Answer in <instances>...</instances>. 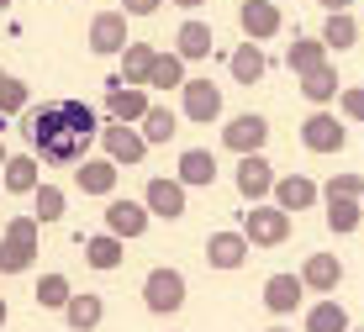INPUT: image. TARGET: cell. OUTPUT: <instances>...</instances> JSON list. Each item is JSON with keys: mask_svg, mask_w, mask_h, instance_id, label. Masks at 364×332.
I'll list each match as a JSON object with an SVG mask.
<instances>
[{"mask_svg": "<svg viewBox=\"0 0 364 332\" xmlns=\"http://www.w3.org/2000/svg\"><path fill=\"white\" fill-rule=\"evenodd\" d=\"M37 232L43 222L27 211V216H11L6 232H0V274H27L37 264Z\"/></svg>", "mask_w": 364, "mask_h": 332, "instance_id": "1", "label": "cell"}, {"mask_svg": "<svg viewBox=\"0 0 364 332\" xmlns=\"http://www.w3.org/2000/svg\"><path fill=\"white\" fill-rule=\"evenodd\" d=\"M243 237L254 242V248H280V242L291 237V211L274 206V200H254V206L243 211Z\"/></svg>", "mask_w": 364, "mask_h": 332, "instance_id": "2", "label": "cell"}, {"mask_svg": "<svg viewBox=\"0 0 364 332\" xmlns=\"http://www.w3.org/2000/svg\"><path fill=\"white\" fill-rule=\"evenodd\" d=\"M148 106H154V95H148V85H127L122 74H111L106 80V106H100V117L106 122H143Z\"/></svg>", "mask_w": 364, "mask_h": 332, "instance_id": "3", "label": "cell"}, {"mask_svg": "<svg viewBox=\"0 0 364 332\" xmlns=\"http://www.w3.org/2000/svg\"><path fill=\"white\" fill-rule=\"evenodd\" d=\"M185 274L180 269H169V264H159V269H148V279H143V306L154 316H174L185 306Z\"/></svg>", "mask_w": 364, "mask_h": 332, "instance_id": "4", "label": "cell"}, {"mask_svg": "<svg viewBox=\"0 0 364 332\" xmlns=\"http://www.w3.org/2000/svg\"><path fill=\"white\" fill-rule=\"evenodd\" d=\"M100 148H106V159H117L122 169H137V164L148 159V137H143V127H132V122H106L100 127Z\"/></svg>", "mask_w": 364, "mask_h": 332, "instance_id": "5", "label": "cell"}, {"mask_svg": "<svg viewBox=\"0 0 364 332\" xmlns=\"http://www.w3.org/2000/svg\"><path fill=\"white\" fill-rule=\"evenodd\" d=\"M232 185H237V196H243L248 206H254V200H269L274 196V164L264 159V153H237Z\"/></svg>", "mask_w": 364, "mask_h": 332, "instance_id": "6", "label": "cell"}, {"mask_svg": "<svg viewBox=\"0 0 364 332\" xmlns=\"http://www.w3.org/2000/svg\"><path fill=\"white\" fill-rule=\"evenodd\" d=\"M343 143H348V127L338 122L328 106H317L306 122H301V148L306 153H343Z\"/></svg>", "mask_w": 364, "mask_h": 332, "instance_id": "7", "label": "cell"}, {"mask_svg": "<svg viewBox=\"0 0 364 332\" xmlns=\"http://www.w3.org/2000/svg\"><path fill=\"white\" fill-rule=\"evenodd\" d=\"M148 222H154V211H148V200H127V196H106V232L117 237H143Z\"/></svg>", "mask_w": 364, "mask_h": 332, "instance_id": "8", "label": "cell"}, {"mask_svg": "<svg viewBox=\"0 0 364 332\" xmlns=\"http://www.w3.org/2000/svg\"><path fill=\"white\" fill-rule=\"evenodd\" d=\"M180 111H185V122L211 127V122L222 117V85H211V80H185V85H180Z\"/></svg>", "mask_w": 364, "mask_h": 332, "instance_id": "9", "label": "cell"}, {"mask_svg": "<svg viewBox=\"0 0 364 332\" xmlns=\"http://www.w3.org/2000/svg\"><path fill=\"white\" fill-rule=\"evenodd\" d=\"M264 143H269V122L259 111H243V117H232L222 127V148L228 153H264Z\"/></svg>", "mask_w": 364, "mask_h": 332, "instance_id": "10", "label": "cell"}, {"mask_svg": "<svg viewBox=\"0 0 364 332\" xmlns=\"http://www.w3.org/2000/svg\"><path fill=\"white\" fill-rule=\"evenodd\" d=\"M127 43H132L127 37V11H100L90 21V53L95 58H117Z\"/></svg>", "mask_w": 364, "mask_h": 332, "instance_id": "11", "label": "cell"}, {"mask_svg": "<svg viewBox=\"0 0 364 332\" xmlns=\"http://www.w3.org/2000/svg\"><path fill=\"white\" fill-rule=\"evenodd\" d=\"M237 27H243V37H254V43H269V37H280L285 16L274 0H243L237 6Z\"/></svg>", "mask_w": 364, "mask_h": 332, "instance_id": "12", "label": "cell"}, {"mask_svg": "<svg viewBox=\"0 0 364 332\" xmlns=\"http://www.w3.org/2000/svg\"><path fill=\"white\" fill-rule=\"evenodd\" d=\"M248 253H254V242H248L243 232H211L206 237V264H211V269H243V264H248Z\"/></svg>", "mask_w": 364, "mask_h": 332, "instance_id": "13", "label": "cell"}, {"mask_svg": "<svg viewBox=\"0 0 364 332\" xmlns=\"http://www.w3.org/2000/svg\"><path fill=\"white\" fill-rule=\"evenodd\" d=\"M143 200H148V211L164 216V222H180V216L191 211V206H185V185H180V174H174V180H164V174H159V180H148Z\"/></svg>", "mask_w": 364, "mask_h": 332, "instance_id": "14", "label": "cell"}, {"mask_svg": "<svg viewBox=\"0 0 364 332\" xmlns=\"http://www.w3.org/2000/svg\"><path fill=\"white\" fill-rule=\"evenodd\" d=\"M117 174H122L117 159H80L74 164V185L85 196H117Z\"/></svg>", "mask_w": 364, "mask_h": 332, "instance_id": "15", "label": "cell"}, {"mask_svg": "<svg viewBox=\"0 0 364 332\" xmlns=\"http://www.w3.org/2000/svg\"><path fill=\"white\" fill-rule=\"evenodd\" d=\"M301 279H306V290H317V296H333V290L343 285V259H338V253H306Z\"/></svg>", "mask_w": 364, "mask_h": 332, "instance_id": "16", "label": "cell"}, {"mask_svg": "<svg viewBox=\"0 0 364 332\" xmlns=\"http://www.w3.org/2000/svg\"><path fill=\"white\" fill-rule=\"evenodd\" d=\"M274 206H285V211H311L322 200V190H317V180H306V174H285V180H274Z\"/></svg>", "mask_w": 364, "mask_h": 332, "instance_id": "17", "label": "cell"}, {"mask_svg": "<svg viewBox=\"0 0 364 332\" xmlns=\"http://www.w3.org/2000/svg\"><path fill=\"white\" fill-rule=\"evenodd\" d=\"M211 43H217V32H211V21H200V16H191L180 32H174V53H180L185 63L211 58Z\"/></svg>", "mask_w": 364, "mask_h": 332, "instance_id": "18", "label": "cell"}, {"mask_svg": "<svg viewBox=\"0 0 364 332\" xmlns=\"http://www.w3.org/2000/svg\"><path fill=\"white\" fill-rule=\"evenodd\" d=\"M301 296H306V279H301V274H269L264 279V306L274 316H291L301 306Z\"/></svg>", "mask_w": 364, "mask_h": 332, "instance_id": "19", "label": "cell"}, {"mask_svg": "<svg viewBox=\"0 0 364 332\" xmlns=\"http://www.w3.org/2000/svg\"><path fill=\"white\" fill-rule=\"evenodd\" d=\"M0 185H6V196H32V190L43 185L37 159H32V153H11V159L0 164Z\"/></svg>", "mask_w": 364, "mask_h": 332, "instance_id": "20", "label": "cell"}, {"mask_svg": "<svg viewBox=\"0 0 364 332\" xmlns=\"http://www.w3.org/2000/svg\"><path fill=\"white\" fill-rule=\"evenodd\" d=\"M122 259H127V237H117V232L85 237V264H90V269L111 274V269H122Z\"/></svg>", "mask_w": 364, "mask_h": 332, "instance_id": "21", "label": "cell"}, {"mask_svg": "<svg viewBox=\"0 0 364 332\" xmlns=\"http://www.w3.org/2000/svg\"><path fill=\"white\" fill-rule=\"evenodd\" d=\"M296 85H301V95H306L311 106H333L338 90H343V80H338V69H333V63H317V69L296 74Z\"/></svg>", "mask_w": 364, "mask_h": 332, "instance_id": "22", "label": "cell"}, {"mask_svg": "<svg viewBox=\"0 0 364 332\" xmlns=\"http://www.w3.org/2000/svg\"><path fill=\"white\" fill-rule=\"evenodd\" d=\"M228 69H232V80H237V85H259V80H264V69H269V58H264V48L248 37V43H237V48H232Z\"/></svg>", "mask_w": 364, "mask_h": 332, "instance_id": "23", "label": "cell"}, {"mask_svg": "<svg viewBox=\"0 0 364 332\" xmlns=\"http://www.w3.org/2000/svg\"><path fill=\"white\" fill-rule=\"evenodd\" d=\"M85 148H90V137H85V132H69V127H64V132H53L37 153H43V164H69V169H74V164L85 159Z\"/></svg>", "mask_w": 364, "mask_h": 332, "instance_id": "24", "label": "cell"}, {"mask_svg": "<svg viewBox=\"0 0 364 332\" xmlns=\"http://www.w3.org/2000/svg\"><path fill=\"white\" fill-rule=\"evenodd\" d=\"M64 322H69V332H95L100 322H106V301L100 296H69V306H64Z\"/></svg>", "mask_w": 364, "mask_h": 332, "instance_id": "25", "label": "cell"}, {"mask_svg": "<svg viewBox=\"0 0 364 332\" xmlns=\"http://www.w3.org/2000/svg\"><path fill=\"white\" fill-rule=\"evenodd\" d=\"M322 43H328V53H348V48L359 43V21L354 11H328V21H322Z\"/></svg>", "mask_w": 364, "mask_h": 332, "instance_id": "26", "label": "cell"}, {"mask_svg": "<svg viewBox=\"0 0 364 332\" xmlns=\"http://www.w3.org/2000/svg\"><path fill=\"white\" fill-rule=\"evenodd\" d=\"M322 206H328V227L338 237H348L364 222V200L359 196H322Z\"/></svg>", "mask_w": 364, "mask_h": 332, "instance_id": "27", "label": "cell"}, {"mask_svg": "<svg viewBox=\"0 0 364 332\" xmlns=\"http://www.w3.org/2000/svg\"><path fill=\"white\" fill-rule=\"evenodd\" d=\"M154 58H159V48H148V43H127V48L117 53L122 80H127V85H148V74H154Z\"/></svg>", "mask_w": 364, "mask_h": 332, "instance_id": "28", "label": "cell"}, {"mask_svg": "<svg viewBox=\"0 0 364 332\" xmlns=\"http://www.w3.org/2000/svg\"><path fill=\"white\" fill-rule=\"evenodd\" d=\"M211 180H217V159L206 148H185L180 153V185L196 190V185H211Z\"/></svg>", "mask_w": 364, "mask_h": 332, "instance_id": "29", "label": "cell"}, {"mask_svg": "<svg viewBox=\"0 0 364 332\" xmlns=\"http://www.w3.org/2000/svg\"><path fill=\"white\" fill-rule=\"evenodd\" d=\"M185 80H191V74H185V58L169 48V53H159V58H154V74H148V90H180Z\"/></svg>", "mask_w": 364, "mask_h": 332, "instance_id": "30", "label": "cell"}, {"mask_svg": "<svg viewBox=\"0 0 364 332\" xmlns=\"http://www.w3.org/2000/svg\"><path fill=\"white\" fill-rule=\"evenodd\" d=\"M285 63H291V74L317 69V63H328V43H322V37H296V43L285 48Z\"/></svg>", "mask_w": 364, "mask_h": 332, "instance_id": "31", "label": "cell"}, {"mask_svg": "<svg viewBox=\"0 0 364 332\" xmlns=\"http://www.w3.org/2000/svg\"><path fill=\"white\" fill-rule=\"evenodd\" d=\"M69 296H74L69 274H43V279H37V290H32V301L43 306V311H64Z\"/></svg>", "mask_w": 364, "mask_h": 332, "instance_id": "32", "label": "cell"}, {"mask_svg": "<svg viewBox=\"0 0 364 332\" xmlns=\"http://www.w3.org/2000/svg\"><path fill=\"white\" fill-rule=\"evenodd\" d=\"M348 327H354V322H348V311L338 301H317L306 311V332H348Z\"/></svg>", "mask_w": 364, "mask_h": 332, "instance_id": "33", "label": "cell"}, {"mask_svg": "<svg viewBox=\"0 0 364 332\" xmlns=\"http://www.w3.org/2000/svg\"><path fill=\"white\" fill-rule=\"evenodd\" d=\"M137 127H143V137H148V148H154V143H169V137H174V132H180V117H174V111H169V106H148V117H143V122H137Z\"/></svg>", "mask_w": 364, "mask_h": 332, "instance_id": "34", "label": "cell"}, {"mask_svg": "<svg viewBox=\"0 0 364 332\" xmlns=\"http://www.w3.org/2000/svg\"><path fill=\"white\" fill-rule=\"evenodd\" d=\"M64 106H43V111H32V117H27V137H32V148H43L48 143V137H53V132H64Z\"/></svg>", "mask_w": 364, "mask_h": 332, "instance_id": "35", "label": "cell"}, {"mask_svg": "<svg viewBox=\"0 0 364 332\" xmlns=\"http://www.w3.org/2000/svg\"><path fill=\"white\" fill-rule=\"evenodd\" d=\"M64 106V122H69V132H85V137H100V111L95 106H85V100H58Z\"/></svg>", "mask_w": 364, "mask_h": 332, "instance_id": "36", "label": "cell"}, {"mask_svg": "<svg viewBox=\"0 0 364 332\" xmlns=\"http://www.w3.org/2000/svg\"><path fill=\"white\" fill-rule=\"evenodd\" d=\"M32 216H37V222H58V216H64V190H58V185H37L32 190Z\"/></svg>", "mask_w": 364, "mask_h": 332, "instance_id": "37", "label": "cell"}, {"mask_svg": "<svg viewBox=\"0 0 364 332\" xmlns=\"http://www.w3.org/2000/svg\"><path fill=\"white\" fill-rule=\"evenodd\" d=\"M27 100H32L27 80H16V74H6V80H0V111H6V117H21V111H27Z\"/></svg>", "mask_w": 364, "mask_h": 332, "instance_id": "38", "label": "cell"}, {"mask_svg": "<svg viewBox=\"0 0 364 332\" xmlns=\"http://www.w3.org/2000/svg\"><path fill=\"white\" fill-rule=\"evenodd\" d=\"M338 117L364 122V85H343V90H338Z\"/></svg>", "mask_w": 364, "mask_h": 332, "instance_id": "39", "label": "cell"}, {"mask_svg": "<svg viewBox=\"0 0 364 332\" xmlns=\"http://www.w3.org/2000/svg\"><path fill=\"white\" fill-rule=\"evenodd\" d=\"M322 196H359V200H364V174H354V169L333 174V180L322 185Z\"/></svg>", "mask_w": 364, "mask_h": 332, "instance_id": "40", "label": "cell"}, {"mask_svg": "<svg viewBox=\"0 0 364 332\" xmlns=\"http://www.w3.org/2000/svg\"><path fill=\"white\" fill-rule=\"evenodd\" d=\"M159 6H164V0H122V11H127V16H154Z\"/></svg>", "mask_w": 364, "mask_h": 332, "instance_id": "41", "label": "cell"}, {"mask_svg": "<svg viewBox=\"0 0 364 332\" xmlns=\"http://www.w3.org/2000/svg\"><path fill=\"white\" fill-rule=\"evenodd\" d=\"M317 6H322V11H348L354 0H317Z\"/></svg>", "mask_w": 364, "mask_h": 332, "instance_id": "42", "label": "cell"}, {"mask_svg": "<svg viewBox=\"0 0 364 332\" xmlns=\"http://www.w3.org/2000/svg\"><path fill=\"white\" fill-rule=\"evenodd\" d=\"M169 6H185V11H200L206 0H169Z\"/></svg>", "mask_w": 364, "mask_h": 332, "instance_id": "43", "label": "cell"}, {"mask_svg": "<svg viewBox=\"0 0 364 332\" xmlns=\"http://www.w3.org/2000/svg\"><path fill=\"white\" fill-rule=\"evenodd\" d=\"M11 322V306H6V296H0V327H6Z\"/></svg>", "mask_w": 364, "mask_h": 332, "instance_id": "44", "label": "cell"}, {"mask_svg": "<svg viewBox=\"0 0 364 332\" xmlns=\"http://www.w3.org/2000/svg\"><path fill=\"white\" fill-rule=\"evenodd\" d=\"M6 127H11V117H6V111H0V137H6Z\"/></svg>", "mask_w": 364, "mask_h": 332, "instance_id": "45", "label": "cell"}, {"mask_svg": "<svg viewBox=\"0 0 364 332\" xmlns=\"http://www.w3.org/2000/svg\"><path fill=\"white\" fill-rule=\"evenodd\" d=\"M6 159H11V153H6V143H0V164H6Z\"/></svg>", "mask_w": 364, "mask_h": 332, "instance_id": "46", "label": "cell"}, {"mask_svg": "<svg viewBox=\"0 0 364 332\" xmlns=\"http://www.w3.org/2000/svg\"><path fill=\"white\" fill-rule=\"evenodd\" d=\"M269 332H291V327H269Z\"/></svg>", "mask_w": 364, "mask_h": 332, "instance_id": "47", "label": "cell"}, {"mask_svg": "<svg viewBox=\"0 0 364 332\" xmlns=\"http://www.w3.org/2000/svg\"><path fill=\"white\" fill-rule=\"evenodd\" d=\"M6 6H11V0H0V11H6Z\"/></svg>", "mask_w": 364, "mask_h": 332, "instance_id": "48", "label": "cell"}, {"mask_svg": "<svg viewBox=\"0 0 364 332\" xmlns=\"http://www.w3.org/2000/svg\"><path fill=\"white\" fill-rule=\"evenodd\" d=\"M348 332H364V327H348Z\"/></svg>", "mask_w": 364, "mask_h": 332, "instance_id": "49", "label": "cell"}, {"mask_svg": "<svg viewBox=\"0 0 364 332\" xmlns=\"http://www.w3.org/2000/svg\"><path fill=\"white\" fill-rule=\"evenodd\" d=\"M0 80H6V69H0Z\"/></svg>", "mask_w": 364, "mask_h": 332, "instance_id": "50", "label": "cell"}, {"mask_svg": "<svg viewBox=\"0 0 364 332\" xmlns=\"http://www.w3.org/2000/svg\"><path fill=\"white\" fill-rule=\"evenodd\" d=\"M0 196H6V185H0Z\"/></svg>", "mask_w": 364, "mask_h": 332, "instance_id": "51", "label": "cell"}]
</instances>
